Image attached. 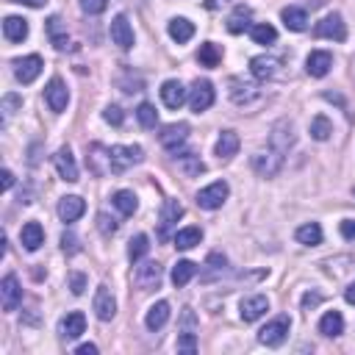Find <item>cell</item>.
<instances>
[{"mask_svg": "<svg viewBox=\"0 0 355 355\" xmlns=\"http://www.w3.org/2000/svg\"><path fill=\"white\" fill-rule=\"evenodd\" d=\"M333 67V56L328 50H311L308 58H306V73L311 78H325Z\"/></svg>", "mask_w": 355, "mask_h": 355, "instance_id": "5bb4252c", "label": "cell"}, {"mask_svg": "<svg viewBox=\"0 0 355 355\" xmlns=\"http://www.w3.org/2000/svg\"><path fill=\"white\" fill-rule=\"evenodd\" d=\"M314 36L319 39H333V42H344L347 39V25L341 20V14H328L325 20H319L314 25Z\"/></svg>", "mask_w": 355, "mask_h": 355, "instance_id": "9c48e42d", "label": "cell"}, {"mask_svg": "<svg viewBox=\"0 0 355 355\" xmlns=\"http://www.w3.org/2000/svg\"><path fill=\"white\" fill-rule=\"evenodd\" d=\"M228 95H231V100H233L236 106H247V103H253V100L261 95V89H258L253 81L233 76V78L228 81Z\"/></svg>", "mask_w": 355, "mask_h": 355, "instance_id": "30bf717a", "label": "cell"}, {"mask_svg": "<svg viewBox=\"0 0 355 355\" xmlns=\"http://www.w3.org/2000/svg\"><path fill=\"white\" fill-rule=\"evenodd\" d=\"M167 31H170L172 42H178V45H183V42H189L194 36V25L186 17H172L170 25H167Z\"/></svg>", "mask_w": 355, "mask_h": 355, "instance_id": "f546056e", "label": "cell"}, {"mask_svg": "<svg viewBox=\"0 0 355 355\" xmlns=\"http://www.w3.org/2000/svg\"><path fill=\"white\" fill-rule=\"evenodd\" d=\"M250 73L258 81H272L280 73V58H275V56H255L250 61Z\"/></svg>", "mask_w": 355, "mask_h": 355, "instance_id": "ac0fdd59", "label": "cell"}, {"mask_svg": "<svg viewBox=\"0 0 355 355\" xmlns=\"http://www.w3.org/2000/svg\"><path fill=\"white\" fill-rule=\"evenodd\" d=\"M128 3H133V0H128ZM136 3H145V0H136Z\"/></svg>", "mask_w": 355, "mask_h": 355, "instance_id": "91938a15", "label": "cell"}, {"mask_svg": "<svg viewBox=\"0 0 355 355\" xmlns=\"http://www.w3.org/2000/svg\"><path fill=\"white\" fill-rule=\"evenodd\" d=\"M148 250H150V239H148L145 233H139V236H133L130 244H128V258H130V261H141V258L148 255Z\"/></svg>", "mask_w": 355, "mask_h": 355, "instance_id": "ab89813d", "label": "cell"}, {"mask_svg": "<svg viewBox=\"0 0 355 355\" xmlns=\"http://www.w3.org/2000/svg\"><path fill=\"white\" fill-rule=\"evenodd\" d=\"M250 36H253L255 45H275L277 31H275L269 23H255V25L250 28Z\"/></svg>", "mask_w": 355, "mask_h": 355, "instance_id": "f35d334b", "label": "cell"}, {"mask_svg": "<svg viewBox=\"0 0 355 355\" xmlns=\"http://www.w3.org/2000/svg\"><path fill=\"white\" fill-rule=\"evenodd\" d=\"M330 133H333V122L328 119V117H314L311 119V136L317 139V141H328L330 139Z\"/></svg>", "mask_w": 355, "mask_h": 355, "instance_id": "60d3db41", "label": "cell"}, {"mask_svg": "<svg viewBox=\"0 0 355 355\" xmlns=\"http://www.w3.org/2000/svg\"><path fill=\"white\" fill-rule=\"evenodd\" d=\"M84 330H87V317H84L81 311L67 314V317L61 319V325H58V333H61L64 341H76Z\"/></svg>", "mask_w": 355, "mask_h": 355, "instance_id": "44dd1931", "label": "cell"}, {"mask_svg": "<svg viewBox=\"0 0 355 355\" xmlns=\"http://www.w3.org/2000/svg\"><path fill=\"white\" fill-rule=\"evenodd\" d=\"M136 119H139L141 128H156V122H159L156 106H153V103H141V106L136 108Z\"/></svg>", "mask_w": 355, "mask_h": 355, "instance_id": "7bdbcfd3", "label": "cell"}, {"mask_svg": "<svg viewBox=\"0 0 355 355\" xmlns=\"http://www.w3.org/2000/svg\"><path fill=\"white\" fill-rule=\"evenodd\" d=\"M322 303V295L319 292H308L306 297H303V308H314V306H319Z\"/></svg>", "mask_w": 355, "mask_h": 355, "instance_id": "816d5d0a", "label": "cell"}, {"mask_svg": "<svg viewBox=\"0 0 355 355\" xmlns=\"http://www.w3.org/2000/svg\"><path fill=\"white\" fill-rule=\"evenodd\" d=\"M98 228H100L103 236H111V233L117 231V222L108 220V214H98Z\"/></svg>", "mask_w": 355, "mask_h": 355, "instance_id": "f907efd6", "label": "cell"}, {"mask_svg": "<svg viewBox=\"0 0 355 355\" xmlns=\"http://www.w3.org/2000/svg\"><path fill=\"white\" fill-rule=\"evenodd\" d=\"M344 300H347L350 306H355V283H352V286H347V292H344Z\"/></svg>", "mask_w": 355, "mask_h": 355, "instance_id": "6f0895ef", "label": "cell"}, {"mask_svg": "<svg viewBox=\"0 0 355 355\" xmlns=\"http://www.w3.org/2000/svg\"><path fill=\"white\" fill-rule=\"evenodd\" d=\"M225 3H231V0H205V9H220Z\"/></svg>", "mask_w": 355, "mask_h": 355, "instance_id": "680465c9", "label": "cell"}, {"mask_svg": "<svg viewBox=\"0 0 355 355\" xmlns=\"http://www.w3.org/2000/svg\"><path fill=\"white\" fill-rule=\"evenodd\" d=\"M20 242H23V247H25L28 253L39 250V247L45 244V231H42V225H39V222H25L23 231H20Z\"/></svg>", "mask_w": 355, "mask_h": 355, "instance_id": "d4e9b609", "label": "cell"}, {"mask_svg": "<svg viewBox=\"0 0 355 355\" xmlns=\"http://www.w3.org/2000/svg\"><path fill=\"white\" fill-rule=\"evenodd\" d=\"M175 164H178V170H181L186 178H200V175L205 172V164H203L200 156H194V153H181V156H175Z\"/></svg>", "mask_w": 355, "mask_h": 355, "instance_id": "83f0119b", "label": "cell"}, {"mask_svg": "<svg viewBox=\"0 0 355 355\" xmlns=\"http://www.w3.org/2000/svg\"><path fill=\"white\" fill-rule=\"evenodd\" d=\"M3 36L9 42H23L28 36V20H23V17H6L3 20Z\"/></svg>", "mask_w": 355, "mask_h": 355, "instance_id": "1f68e13d", "label": "cell"}, {"mask_svg": "<svg viewBox=\"0 0 355 355\" xmlns=\"http://www.w3.org/2000/svg\"><path fill=\"white\" fill-rule=\"evenodd\" d=\"M0 178H3V192H9V189L14 186V175H12V170H3V172H0Z\"/></svg>", "mask_w": 355, "mask_h": 355, "instance_id": "db71d44e", "label": "cell"}, {"mask_svg": "<svg viewBox=\"0 0 355 355\" xmlns=\"http://www.w3.org/2000/svg\"><path fill=\"white\" fill-rule=\"evenodd\" d=\"M61 250H64L67 255H76V253L81 250L78 236H76V233H64V236H61Z\"/></svg>", "mask_w": 355, "mask_h": 355, "instance_id": "f6af8a7d", "label": "cell"}, {"mask_svg": "<svg viewBox=\"0 0 355 355\" xmlns=\"http://www.w3.org/2000/svg\"><path fill=\"white\" fill-rule=\"evenodd\" d=\"M45 31H47V36H50V42H53L56 50H67V47H69V36H67V28H64L61 17H56V14L47 17Z\"/></svg>", "mask_w": 355, "mask_h": 355, "instance_id": "cb8c5ba5", "label": "cell"}, {"mask_svg": "<svg viewBox=\"0 0 355 355\" xmlns=\"http://www.w3.org/2000/svg\"><path fill=\"white\" fill-rule=\"evenodd\" d=\"M295 141H297V136H295V125H292L289 119H277V122L272 125V133H269V148H275L277 153L286 156V153L295 148Z\"/></svg>", "mask_w": 355, "mask_h": 355, "instance_id": "277c9868", "label": "cell"}, {"mask_svg": "<svg viewBox=\"0 0 355 355\" xmlns=\"http://www.w3.org/2000/svg\"><path fill=\"white\" fill-rule=\"evenodd\" d=\"M295 236H297V242H300V244H306V247H317V244H322V228H319L317 222H306V225H300Z\"/></svg>", "mask_w": 355, "mask_h": 355, "instance_id": "e575fe53", "label": "cell"}, {"mask_svg": "<svg viewBox=\"0 0 355 355\" xmlns=\"http://www.w3.org/2000/svg\"><path fill=\"white\" fill-rule=\"evenodd\" d=\"M319 333L328 336V339H336L344 333V317L339 311H328L322 319H319Z\"/></svg>", "mask_w": 355, "mask_h": 355, "instance_id": "4dcf8cb0", "label": "cell"}, {"mask_svg": "<svg viewBox=\"0 0 355 355\" xmlns=\"http://www.w3.org/2000/svg\"><path fill=\"white\" fill-rule=\"evenodd\" d=\"M189 139V125L186 122H175V125H167L161 133H159V141H161V148L167 150H178L183 141Z\"/></svg>", "mask_w": 355, "mask_h": 355, "instance_id": "ffe728a7", "label": "cell"}, {"mask_svg": "<svg viewBox=\"0 0 355 355\" xmlns=\"http://www.w3.org/2000/svg\"><path fill=\"white\" fill-rule=\"evenodd\" d=\"M12 3H20V6H31V9H42L47 0H12Z\"/></svg>", "mask_w": 355, "mask_h": 355, "instance_id": "11a10c76", "label": "cell"}, {"mask_svg": "<svg viewBox=\"0 0 355 355\" xmlns=\"http://www.w3.org/2000/svg\"><path fill=\"white\" fill-rule=\"evenodd\" d=\"M214 84L211 81H194V87H192V92H189V106H192V111L194 114H203V111H208L211 106H214Z\"/></svg>", "mask_w": 355, "mask_h": 355, "instance_id": "ba28073f", "label": "cell"}, {"mask_svg": "<svg viewBox=\"0 0 355 355\" xmlns=\"http://www.w3.org/2000/svg\"><path fill=\"white\" fill-rule=\"evenodd\" d=\"M76 352H78V355H98V347H95V344H81Z\"/></svg>", "mask_w": 355, "mask_h": 355, "instance_id": "9f6ffc18", "label": "cell"}, {"mask_svg": "<svg viewBox=\"0 0 355 355\" xmlns=\"http://www.w3.org/2000/svg\"><path fill=\"white\" fill-rule=\"evenodd\" d=\"M269 311V300L264 295H253V297H244L242 306H239V317L244 322H258L264 314Z\"/></svg>", "mask_w": 355, "mask_h": 355, "instance_id": "e0dca14e", "label": "cell"}, {"mask_svg": "<svg viewBox=\"0 0 355 355\" xmlns=\"http://www.w3.org/2000/svg\"><path fill=\"white\" fill-rule=\"evenodd\" d=\"M69 289H73V295H84L87 289V277L81 272H69Z\"/></svg>", "mask_w": 355, "mask_h": 355, "instance_id": "681fc988", "label": "cell"}, {"mask_svg": "<svg viewBox=\"0 0 355 355\" xmlns=\"http://www.w3.org/2000/svg\"><path fill=\"white\" fill-rule=\"evenodd\" d=\"M53 161H56V170H58V175H61V181H67V183H76V181H78V164H76L73 150H69V148H61V150L53 156Z\"/></svg>", "mask_w": 355, "mask_h": 355, "instance_id": "d6986e66", "label": "cell"}, {"mask_svg": "<svg viewBox=\"0 0 355 355\" xmlns=\"http://www.w3.org/2000/svg\"><path fill=\"white\" fill-rule=\"evenodd\" d=\"M161 277H164V266L159 261H145V264H139L136 272H133V280H136V286L141 292H153L161 286Z\"/></svg>", "mask_w": 355, "mask_h": 355, "instance_id": "3957f363", "label": "cell"}, {"mask_svg": "<svg viewBox=\"0 0 355 355\" xmlns=\"http://www.w3.org/2000/svg\"><path fill=\"white\" fill-rule=\"evenodd\" d=\"M253 170H255V175H261V178H275V175L283 170V153H277L275 148L258 150V153L253 156Z\"/></svg>", "mask_w": 355, "mask_h": 355, "instance_id": "5b68a950", "label": "cell"}, {"mask_svg": "<svg viewBox=\"0 0 355 355\" xmlns=\"http://www.w3.org/2000/svg\"><path fill=\"white\" fill-rule=\"evenodd\" d=\"M194 275H197V264L194 261H178L175 269H172V283L181 289V286H186Z\"/></svg>", "mask_w": 355, "mask_h": 355, "instance_id": "74e56055", "label": "cell"}, {"mask_svg": "<svg viewBox=\"0 0 355 355\" xmlns=\"http://www.w3.org/2000/svg\"><path fill=\"white\" fill-rule=\"evenodd\" d=\"M111 42L119 50H130L133 47V28H130V23H128L125 14H117L111 20Z\"/></svg>", "mask_w": 355, "mask_h": 355, "instance_id": "9a60e30c", "label": "cell"}, {"mask_svg": "<svg viewBox=\"0 0 355 355\" xmlns=\"http://www.w3.org/2000/svg\"><path fill=\"white\" fill-rule=\"evenodd\" d=\"M352 197H355V189H352Z\"/></svg>", "mask_w": 355, "mask_h": 355, "instance_id": "94428289", "label": "cell"}, {"mask_svg": "<svg viewBox=\"0 0 355 355\" xmlns=\"http://www.w3.org/2000/svg\"><path fill=\"white\" fill-rule=\"evenodd\" d=\"M145 159V150L139 145H114L108 148V164H111V172H125L136 164H141Z\"/></svg>", "mask_w": 355, "mask_h": 355, "instance_id": "6da1fadb", "label": "cell"}, {"mask_svg": "<svg viewBox=\"0 0 355 355\" xmlns=\"http://www.w3.org/2000/svg\"><path fill=\"white\" fill-rule=\"evenodd\" d=\"M92 306H95V314H98L100 322H111V319H114V314H117V300H114V295H111V289L106 286V283H100V286H98Z\"/></svg>", "mask_w": 355, "mask_h": 355, "instance_id": "8fae6325", "label": "cell"}, {"mask_svg": "<svg viewBox=\"0 0 355 355\" xmlns=\"http://www.w3.org/2000/svg\"><path fill=\"white\" fill-rule=\"evenodd\" d=\"M45 100H47L50 111H56V114H61V111L67 108L69 92H67V87H64L61 78H50V84H47V89H45Z\"/></svg>", "mask_w": 355, "mask_h": 355, "instance_id": "2e32d148", "label": "cell"}, {"mask_svg": "<svg viewBox=\"0 0 355 355\" xmlns=\"http://www.w3.org/2000/svg\"><path fill=\"white\" fill-rule=\"evenodd\" d=\"M214 153H217V159H222V161H228V159H233V156L239 153V136H236V130H222V133H220Z\"/></svg>", "mask_w": 355, "mask_h": 355, "instance_id": "603a6c76", "label": "cell"}, {"mask_svg": "<svg viewBox=\"0 0 355 355\" xmlns=\"http://www.w3.org/2000/svg\"><path fill=\"white\" fill-rule=\"evenodd\" d=\"M108 6V0H81V9L87 14H103Z\"/></svg>", "mask_w": 355, "mask_h": 355, "instance_id": "bcb514c9", "label": "cell"}, {"mask_svg": "<svg viewBox=\"0 0 355 355\" xmlns=\"http://www.w3.org/2000/svg\"><path fill=\"white\" fill-rule=\"evenodd\" d=\"M205 266H208V272H203V280H214L217 275L225 272L228 261H225V255H220V253H211L208 261H205Z\"/></svg>", "mask_w": 355, "mask_h": 355, "instance_id": "b9f144b4", "label": "cell"}, {"mask_svg": "<svg viewBox=\"0 0 355 355\" xmlns=\"http://www.w3.org/2000/svg\"><path fill=\"white\" fill-rule=\"evenodd\" d=\"M42 67L45 64H42L39 56H25V58L14 61V76H17L20 84H34L39 78V73H42Z\"/></svg>", "mask_w": 355, "mask_h": 355, "instance_id": "7c38bea8", "label": "cell"}, {"mask_svg": "<svg viewBox=\"0 0 355 355\" xmlns=\"http://www.w3.org/2000/svg\"><path fill=\"white\" fill-rule=\"evenodd\" d=\"M87 211V203L78 197V194H67L58 200V217L61 222H78Z\"/></svg>", "mask_w": 355, "mask_h": 355, "instance_id": "4fadbf2b", "label": "cell"}, {"mask_svg": "<svg viewBox=\"0 0 355 355\" xmlns=\"http://www.w3.org/2000/svg\"><path fill=\"white\" fill-rule=\"evenodd\" d=\"M197 58H200L203 67H217V64L222 61V50H220V45H214V42H203L200 50H197Z\"/></svg>", "mask_w": 355, "mask_h": 355, "instance_id": "8d00e7d4", "label": "cell"}, {"mask_svg": "<svg viewBox=\"0 0 355 355\" xmlns=\"http://www.w3.org/2000/svg\"><path fill=\"white\" fill-rule=\"evenodd\" d=\"M250 17H253L250 6H236V9H233V14L228 17V31H231V34H242V31H247V28H250Z\"/></svg>", "mask_w": 355, "mask_h": 355, "instance_id": "836d02e7", "label": "cell"}, {"mask_svg": "<svg viewBox=\"0 0 355 355\" xmlns=\"http://www.w3.org/2000/svg\"><path fill=\"white\" fill-rule=\"evenodd\" d=\"M183 217V205L178 200H167L164 203V211H161V239H167L170 228Z\"/></svg>", "mask_w": 355, "mask_h": 355, "instance_id": "4316f807", "label": "cell"}, {"mask_svg": "<svg viewBox=\"0 0 355 355\" xmlns=\"http://www.w3.org/2000/svg\"><path fill=\"white\" fill-rule=\"evenodd\" d=\"M341 236L344 239H355V220H344L341 222Z\"/></svg>", "mask_w": 355, "mask_h": 355, "instance_id": "f5cc1de1", "label": "cell"}, {"mask_svg": "<svg viewBox=\"0 0 355 355\" xmlns=\"http://www.w3.org/2000/svg\"><path fill=\"white\" fill-rule=\"evenodd\" d=\"M114 205H117V211H119V214H125V217H133V214H136V208H139V200H136V194H133V192H128V189H119V192L114 194Z\"/></svg>", "mask_w": 355, "mask_h": 355, "instance_id": "d590c367", "label": "cell"}, {"mask_svg": "<svg viewBox=\"0 0 355 355\" xmlns=\"http://www.w3.org/2000/svg\"><path fill=\"white\" fill-rule=\"evenodd\" d=\"M200 242H203V231L194 228V225L181 228V231L175 233V247H178V250H192V247H197Z\"/></svg>", "mask_w": 355, "mask_h": 355, "instance_id": "d6a6232c", "label": "cell"}, {"mask_svg": "<svg viewBox=\"0 0 355 355\" xmlns=\"http://www.w3.org/2000/svg\"><path fill=\"white\" fill-rule=\"evenodd\" d=\"M23 303V286L17 275H6L3 280H0V306H3V311H17Z\"/></svg>", "mask_w": 355, "mask_h": 355, "instance_id": "52a82bcc", "label": "cell"}, {"mask_svg": "<svg viewBox=\"0 0 355 355\" xmlns=\"http://www.w3.org/2000/svg\"><path fill=\"white\" fill-rule=\"evenodd\" d=\"M178 352H197V336L192 333V330H183L181 336H178Z\"/></svg>", "mask_w": 355, "mask_h": 355, "instance_id": "ee69618b", "label": "cell"}, {"mask_svg": "<svg viewBox=\"0 0 355 355\" xmlns=\"http://www.w3.org/2000/svg\"><path fill=\"white\" fill-rule=\"evenodd\" d=\"M161 100H164L167 108H181V106L189 100V92H186V87H183L181 81H164V87H161Z\"/></svg>", "mask_w": 355, "mask_h": 355, "instance_id": "7402d4cb", "label": "cell"}, {"mask_svg": "<svg viewBox=\"0 0 355 355\" xmlns=\"http://www.w3.org/2000/svg\"><path fill=\"white\" fill-rule=\"evenodd\" d=\"M23 106V100L17 98V95H6L3 98V125H6V119L14 114V108H20Z\"/></svg>", "mask_w": 355, "mask_h": 355, "instance_id": "7dc6e473", "label": "cell"}, {"mask_svg": "<svg viewBox=\"0 0 355 355\" xmlns=\"http://www.w3.org/2000/svg\"><path fill=\"white\" fill-rule=\"evenodd\" d=\"M280 20H283V25H286L289 31H306L308 28V14L300 6H286L280 12Z\"/></svg>", "mask_w": 355, "mask_h": 355, "instance_id": "484cf974", "label": "cell"}, {"mask_svg": "<svg viewBox=\"0 0 355 355\" xmlns=\"http://www.w3.org/2000/svg\"><path fill=\"white\" fill-rule=\"evenodd\" d=\"M228 194H231L228 183L225 181H217V183H211V186H205V189L197 192V205L205 208V211H217V208H222V203L228 200Z\"/></svg>", "mask_w": 355, "mask_h": 355, "instance_id": "8992f818", "label": "cell"}, {"mask_svg": "<svg viewBox=\"0 0 355 355\" xmlns=\"http://www.w3.org/2000/svg\"><path fill=\"white\" fill-rule=\"evenodd\" d=\"M103 119H106L108 125H122L125 114H122V108H119V106H106V111H103Z\"/></svg>", "mask_w": 355, "mask_h": 355, "instance_id": "c3c4849f", "label": "cell"}, {"mask_svg": "<svg viewBox=\"0 0 355 355\" xmlns=\"http://www.w3.org/2000/svg\"><path fill=\"white\" fill-rule=\"evenodd\" d=\"M167 322H170V303H167V300H159L156 306H150V311H148V317H145V325H148L150 330H161Z\"/></svg>", "mask_w": 355, "mask_h": 355, "instance_id": "f1b7e54d", "label": "cell"}, {"mask_svg": "<svg viewBox=\"0 0 355 355\" xmlns=\"http://www.w3.org/2000/svg\"><path fill=\"white\" fill-rule=\"evenodd\" d=\"M289 330H292V319L289 317H275L272 322H266L258 330V341L266 344V347H280L283 341H286Z\"/></svg>", "mask_w": 355, "mask_h": 355, "instance_id": "7a4b0ae2", "label": "cell"}]
</instances>
